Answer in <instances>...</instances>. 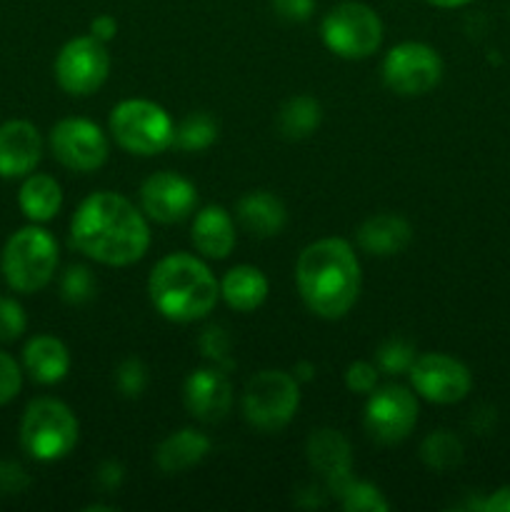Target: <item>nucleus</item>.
I'll return each instance as SVG.
<instances>
[{"label":"nucleus","mask_w":510,"mask_h":512,"mask_svg":"<svg viewBox=\"0 0 510 512\" xmlns=\"http://www.w3.org/2000/svg\"><path fill=\"white\" fill-rule=\"evenodd\" d=\"M70 243L95 263L133 265L148 253L150 228L128 198L110 190L88 195L70 223Z\"/></svg>","instance_id":"1"},{"label":"nucleus","mask_w":510,"mask_h":512,"mask_svg":"<svg viewBox=\"0 0 510 512\" xmlns=\"http://www.w3.org/2000/svg\"><path fill=\"white\" fill-rule=\"evenodd\" d=\"M295 283L300 298L325 320H338L360 295V263L353 245L343 238H323L310 243L295 263Z\"/></svg>","instance_id":"2"},{"label":"nucleus","mask_w":510,"mask_h":512,"mask_svg":"<svg viewBox=\"0 0 510 512\" xmlns=\"http://www.w3.org/2000/svg\"><path fill=\"white\" fill-rule=\"evenodd\" d=\"M148 293L163 318L173 323H195L215 308L220 283L203 260L188 253H173L153 268Z\"/></svg>","instance_id":"3"},{"label":"nucleus","mask_w":510,"mask_h":512,"mask_svg":"<svg viewBox=\"0 0 510 512\" xmlns=\"http://www.w3.org/2000/svg\"><path fill=\"white\" fill-rule=\"evenodd\" d=\"M3 275L18 293H38L53 280L58 268V243L38 225L20 228L3 248Z\"/></svg>","instance_id":"4"},{"label":"nucleus","mask_w":510,"mask_h":512,"mask_svg":"<svg viewBox=\"0 0 510 512\" xmlns=\"http://www.w3.org/2000/svg\"><path fill=\"white\" fill-rule=\"evenodd\" d=\"M78 443V418L55 398H38L25 408L20 420V445L30 458L55 463Z\"/></svg>","instance_id":"5"},{"label":"nucleus","mask_w":510,"mask_h":512,"mask_svg":"<svg viewBox=\"0 0 510 512\" xmlns=\"http://www.w3.org/2000/svg\"><path fill=\"white\" fill-rule=\"evenodd\" d=\"M115 143L133 155H158L173 145L175 125L163 105L153 100H123L110 113Z\"/></svg>","instance_id":"6"},{"label":"nucleus","mask_w":510,"mask_h":512,"mask_svg":"<svg viewBox=\"0 0 510 512\" xmlns=\"http://www.w3.org/2000/svg\"><path fill=\"white\" fill-rule=\"evenodd\" d=\"M328 50L345 60H363L383 43V23L370 5L345 0L328 10L320 25Z\"/></svg>","instance_id":"7"},{"label":"nucleus","mask_w":510,"mask_h":512,"mask_svg":"<svg viewBox=\"0 0 510 512\" xmlns=\"http://www.w3.org/2000/svg\"><path fill=\"white\" fill-rule=\"evenodd\" d=\"M298 405L300 383L285 370H263L245 385L243 415L253 428L263 433L285 428L298 413Z\"/></svg>","instance_id":"8"},{"label":"nucleus","mask_w":510,"mask_h":512,"mask_svg":"<svg viewBox=\"0 0 510 512\" xmlns=\"http://www.w3.org/2000/svg\"><path fill=\"white\" fill-rule=\"evenodd\" d=\"M110 53L93 35L73 38L55 58V80L70 95H90L108 80Z\"/></svg>","instance_id":"9"},{"label":"nucleus","mask_w":510,"mask_h":512,"mask_svg":"<svg viewBox=\"0 0 510 512\" xmlns=\"http://www.w3.org/2000/svg\"><path fill=\"white\" fill-rule=\"evenodd\" d=\"M443 78V60L425 43H400L385 55L383 80L398 95L430 93Z\"/></svg>","instance_id":"10"},{"label":"nucleus","mask_w":510,"mask_h":512,"mask_svg":"<svg viewBox=\"0 0 510 512\" xmlns=\"http://www.w3.org/2000/svg\"><path fill=\"white\" fill-rule=\"evenodd\" d=\"M418 423V400L403 385H385L370 393L365 405V430L383 445H395Z\"/></svg>","instance_id":"11"},{"label":"nucleus","mask_w":510,"mask_h":512,"mask_svg":"<svg viewBox=\"0 0 510 512\" xmlns=\"http://www.w3.org/2000/svg\"><path fill=\"white\" fill-rule=\"evenodd\" d=\"M50 150L68 170L93 173L108 160V138L95 123L85 118H65L50 130Z\"/></svg>","instance_id":"12"},{"label":"nucleus","mask_w":510,"mask_h":512,"mask_svg":"<svg viewBox=\"0 0 510 512\" xmlns=\"http://www.w3.org/2000/svg\"><path fill=\"white\" fill-rule=\"evenodd\" d=\"M410 373L415 393L428 403L453 405L460 403L473 388V375L460 360L443 353H428L415 358Z\"/></svg>","instance_id":"13"},{"label":"nucleus","mask_w":510,"mask_h":512,"mask_svg":"<svg viewBox=\"0 0 510 512\" xmlns=\"http://www.w3.org/2000/svg\"><path fill=\"white\" fill-rule=\"evenodd\" d=\"M140 205H143V213L155 223H180L198 205V190L183 175L163 170V173L150 175L143 183Z\"/></svg>","instance_id":"14"},{"label":"nucleus","mask_w":510,"mask_h":512,"mask_svg":"<svg viewBox=\"0 0 510 512\" xmlns=\"http://www.w3.org/2000/svg\"><path fill=\"white\" fill-rule=\"evenodd\" d=\"M185 408L200 423H220L233 405V388L218 368H200L185 380Z\"/></svg>","instance_id":"15"},{"label":"nucleus","mask_w":510,"mask_h":512,"mask_svg":"<svg viewBox=\"0 0 510 512\" xmlns=\"http://www.w3.org/2000/svg\"><path fill=\"white\" fill-rule=\"evenodd\" d=\"M43 158L40 130L28 120L0 125V178H25Z\"/></svg>","instance_id":"16"},{"label":"nucleus","mask_w":510,"mask_h":512,"mask_svg":"<svg viewBox=\"0 0 510 512\" xmlns=\"http://www.w3.org/2000/svg\"><path fill=\"white\" fill-rule=\"evenodd\" d=\"M308 460L325 480L328 490L333 495H340V490L348 485L350 468H353V455H350V443L343 438V433L333 428L315 430L308 438Z\"/></svg>","instance_id":"17"},{"label":"nucleus","mask_w":510,"mask_h":512,"mask_svg":"<svg viewBox=\"0 0 510 512\" xmlns=\"http://www.w3.org/2000/svg\"><path fill=\"white\" fill-rule=\"evenodd\" d=\"M235 218H238L240 228L253 238H273L288 223V210L278 195L268 193V190H253L238 200Z\"/></svg>","instance_id":"18"},{"label":"nucleus","mask_w":510,"mask_h":512,"mask_svg":"<svg viewBox=\"0 0 510 512\" xmlns=\"http://www.w3.org/2000/svg\"><path fill=\"white\" fill-rule=\"evenodd\" d=\"M193 245L210 260H223L235 248V220L220 205H208L193 220Z\"/></svg>","instance_id":"19"},{"label":"nucleus","mask_w":510,"mask_h":512,"mask_svg":"<svg viewBox=\"0 0 510 512\" xmlns=\"http://www.w3.org/2000/svg\"><path fill=\"white\" fill-rule=\"evenodd\" d=\"M410 240H413V228L403 215L395 213L373 215L358 228V245L368 255H378V258L403 253Z\"/></svg>","instance_id":"20"},{"label":"nucleus","mask_w":510,"mask_h":512,"mask_svg":"<svg viewBox=\"0 0 510 512\" xmlns=\"http://www.w3.org/2000/svg\"><path fill=\"white\" fill-rule=\"evenodd\" d=\"M23 365L35 383L55 385L68 375L70 353L63 340L53 335H38L25 345Z\"/></svg>","instance_id":"21"},{"label":"nucleus","mask_w":510,"mask_h":512,"mask_svg":"<svg viewBox=\"0 0 510 512\" xmlns=\"http://www.w3.org/2000/svg\"><path fill=\"white\" fill-rule=\"evenodd\" d=\"M210 453L208 435L198 433L193 428H183L178 433L168 435L155 450V463L165 475L183 473L193 465L203 463L205 455Z\"/></svg>","instance_id":"22"},{"label":"nucleus","mask_w":510,"mask_h":512,"mask_svg":"<svg viewBox=\"0 0 510 512\" xmlns=\"http://www.w3.org/2000/svg\"><path fill=\"white\" fill-rule=\"evenodd\" d=\"M220 295L238 313H253L268 298V278L253 265H235L220 280Z\"/></svg>","instance_id":"23"},{"label":"nucleus","mask_w":510,"mask_h":512,"mask_svg":"<svg viewBox=\"0 0 510 512\" xmlns=\"http://www.w3.org/2000/svg\"><path fill=\"white\" fill-rule=\"evenodd\" d=\"M18 205L28 220H33V223H48V220H53L60 213L63 190H60L58 180L50 178V175H28L25 183L20 185Z\"/></svg>","instance_id":"24"},{"label":"nucleus","mask_w":510,"mask_h":512,"mask_svg":"<svg viewBox=\"0 0 510 512\" xmlns=\"http://www.w3.org/2000/svg\"><path fill=\"white\" fill-rule=\"evenodd\" d=\"M320 120H323V108L318 100L310 95H295L280 108L278 128L288 140H303L320 128Z\"/></svg>","instance_id":"25"},{"label":"nucleus","mask_w":510,"mask_h":512,"mask_svg":"<svg viewBox=\"0 0 510 512\" xmlns=\"http://www.w3.org/2000/svg\"><path fill=\"white\" fill-rule=\"evenodd\" d=\"M420 460L438 473L453 470L463 460V443L448 430H435L420 445Z\"/></svg>","instance_id":"26"},{"label":"nucleus","mask_w":510,"mask_h":512,"mask_svg":"<svg viewBox=\"0 0 510 512\" xmlns=\"http://www.w3.org/2000/svg\"><path fill=\"white\" fill-rule=\"evenodd\" d=\"M218 138V125L210 115L205 113H193L183 120V123L175 128V138L173 145H178L180 150H205L215 143Z\"/></svg>","instance_id":"27"},{"label":"nucleus","mask_w":510,"mask_h":512,"mask_svg":"<svg viewBox=\"0 0 510 512\" xmlns=\"http://www.w3.org/2000/svg\"><path fill=\"white\" fill-rule=\"evenodd\" d=\"M338 500L340 505H343V510L348 512H388L390 510L388 500L383 498V493H380L375 485L360 483V480H353V478H350L348 485L340 490Z\"/></svg>","instance_id":"28"},{"label":"nucleus","mask_w":510,"mask_h":512,"mask_svg":"<svg viewBox=\"0 0 510 512\" xmlns=\"http://www.w3.org/2000/svg\"><path fill=\"white\" fill-rule=\"evenodd\" d=\"M95 293V280L90 275V270L85 265H70L65 270L63 280H60V295H63L65 303L80 305L85 300L93 298Z\"/></svg>","instance_id":"29"},{"label":"nucleus","mask_w":510,"mask_h":512,"mask_svg":"<svg viewBox=\"0 0 510 512\" xmlns=\"http://www.w3.org/2000/svg\"><path fill=\"white\" fill-rule=\"evenodd\" d=\"M415 363V348L405 340L393 338L385 345H380L378 350V365L380 370H385L388 375H400L408 373Z\"/></svg>","instance_id":"30"},{"label":"nucleus","mask_w":510,"mask_h":512,"mask_svg":"<svg viewBox=\"0 0 510 512\" xmlns=\"http://www.w3.org/2000/svg\"><path fill=\"white\" fill-rule=\"evenodd\" d=\"M115 385H118V390L125 398H140L143 390L148 388V368L143 365V360H123L118 373H115Z\"/></svg>","instance_id":"31"},{"label":"nucleus","mask_w":510,"mask_h":512,"mask_svg":"<svg viewBox=\"0 0 510 512\" xmlns=\"http://www.w3.org/2000/svg\"><path fill=\"white\" fill-rule=\"evenodd\" d=\"M25 310L13 298H0V343L18 340L25 333Z\"/></svg>","instance_id":"32"},{"label":"nucleus","mask_w":510,"mask_h":512,"mask_svg":"<svg viewBox=\"0 0 510 512\" xmlns=\"http://www.w3.org/2000/svg\"><path fill=\"white\" fill-rule=\"evenodd\" d=\"M200 350L208 360L220 365H230V338L223 328H208L203 335H200Z\"/></svg>","instance_id":"33"},{"label":"nucleus","mask_w":510,"mask_h":512,"mask_svg":"<svg viewBox=\"0 0 510 512\" xmlns=\"http://www.w3.org/2000/svg\"><path fill=\"white\" fill-rule=\"evenodd\" d=\"M345 385H348V390H353V393L370 395L378 388V370H375V365L358 360V363L350 365L348 373H345Z\"/></svg>","instance_id":"34"},{"label":"nucleus","mask_w":510,"mask_h":512,"mask_svg":"<svg viewBox=\"0 0 510 512\" xmlns=\"http://www.w3.org/2000/svg\"><path fill=\"white\" fill-rule=\"evenodd\" d=\"M20 385H23L20 365L10 355L0 353V405L10 403L20 393Z\"/></svg>","instance_id":"35"},{"label":"nucleus","mask_w":510,"mask_h":512,"mask_svg":"<svg viewBox=\"0 0 510 512\" xmlns=\"http://www.w3.org/2000/svg\"><path fill=\"white\" fill-rule=\"evenodd\" d=\"M30 478L18 463H0V495H18L28 488Z\"/></svg>","instance_id":"36"},{"label":"nucleus","mask_w":510,"mask_h":512,"mask_svg":"<svg viewBox=\"0 0 510 512\" xmlns=\"http://www.w3.org/2000/svg\"><path fill=\"white\" fill-rule=\"evenodd\" d=\"M275 13L290 23H303L313 15L315 0H273Z\"/></svg>","instance_id":"37"},{"label":"nucleus","mask_w":510,"mask_h":512,"mask_svg":"<svg viewBox=\"0 0 510 512\" xmlns=\"http://www.w3.org/2000/svg\"><path fill=\"white\" fill-rule=\"evenodd\" d=\"M115 33H118V23H115L113 15H98V18L90 23V35L98 40H103V43L113 40Z\"/></svg>","instance_id":"38"},{"label":"nucleus","mask_w":510,"mask_h":512,"mask_svg":"<svg viewBox=\"0 0 510 512\" xmlns=\"http://www.w3.org/2000/svg\"><path fill=\"white\" fill-rule=\"evenodd\" d=\"M480 510H485V512H510V485L495 490V493L490 495L488 500H483V503H480Z\"/></svg>","instance_id":"39"},{"label":"nucleus","mask_w":510,"mask_h":512,"mask_svg":"<svg viewBox=\"0 0 510 512\" xmlns=\"http://www.w3.org/2000/svg\"><path fill=\"white\" fill-rule=\"evenodd\" d=\"M98 483L103 485L105 490H115L123 483V468L118 463H105L98 473Z\"/></svg>","instance_id":"40"},{"label":"nucleus","mask_w":510,"mask_h":512,"mask_svg":"<svg viewBox=\"0 0 510 512\" xmlns=\"http://www.w3.org/2000/svg\"><path fill=\"white\" fill-rule=\"evenodd\" d=\"M313 373H315V365L310 363L295 365V380H298V383H308V380H313Z\"/></svg>","instance_id":"41"},{"label":"nucleus","mask_w":510,"mask_h":512,"mask_svg":"<svg viewBox=\"0 0 510 512\" xmlns=\"http://www.w3.org/2000/svg\"><path fill=\"white\" fill-rule=\"evenodd\" d=\"M435 8H463V5L473 3V0H428Z\"/></svg>","instance_id":"42"}]
</instances>
